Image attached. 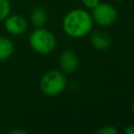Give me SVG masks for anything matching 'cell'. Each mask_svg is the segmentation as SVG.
I'll use <instances>...</instances> for the list:
<instances>
[{
    "label": "cell",
    "mask_w": 134,
    "mask_h": 134,
    "mask_svg": "<svg viewBox=\"0 0 134 134\" xmlns=\"http://www.w3.org/2000/svg\"><path fill=\"white\" fill-rule=\"evenodd\" d=\"M63 29L71 38H82L92 29V17L81 8L70 10L63 19Z\"/></svg>",
    "instance_id": "obj_1"
},
{
    "label": "cell",
    "mask_w": 134,
    "mask_h": 134,
    "mask_svg": "<svg viewBox=\"0 0 134 134\" xmlns=\"http://www.w3.org/2000/svg\"><path fill=\"white\" fill-rule=\"evenodd\" d=\"M92 20L100 26H110L117 19V12L109 3H98L92 8Z\"/></svg>",
    "instance_id": "obj_4"
},
{
    "label": "cell",
    "mask_w": 134,
    "mask_h": 134,
    "mask_svg": "<svg viewBox=\"0 0 134 134\" xmlns=\"http://www.w3.org/2000/svg\"><path fill=\"white\" fill-rule=\"evenodd\" d=\"M115 1H118V2H121V1H124V0H115Z\"/></svg>",
    "instance_id": "obj_16"
},
{
    "label": "cell",
    "mask_w": 134,
    "mask_h": 134,
    "mask_svg": "<svg viewBox=\"0 0 134 134\" xmlns=\"http://www.w3.org/2000/svg\"><path fill=\"white\" fill-rule=\"evenodd\" d=\"M82 2L87 8H91L92 9L99 3V0H82Z\"/></svg>",
    "instance_id": "obj_12"
},
{
    "label": "cell",
    "mask_w": 134,
    "mask_h": 134,
    "mask_svg": "<svg viewBox=\"0 0 134 134\" xmlns=\"http://www.w3.org/2000/svg\"><path fill=\"white\" fill-rule=\"evenodd\" d=\"M4 29L12 36H21L27 29V21L26 19L18 14H9L4 20Z\"/></svg>",
    "instance_id": "obj_5"
},
{
    "label": "cell",
    "mask_w": 134,
    "mask_h": 134,
    "mask_svg": "<svg viewBox=\"0 0 134 134\" xmlns=\"http://www.w3.org/2000/svg\"><path fill=\"white\" fill-rule=\"evenodd\" d=\"M67 79L59 70H48L40 80V89L47 96H55L63 92L66 88Z\"/></svg>",
    "instance_id": "obj_3"
},
{
    "label": "cell",
    "mask_w": 134,
    "mask_h": 134,
    "mask_svg": "<svg viewBox=\"0 0 134 134\" xmlns=\"http://www.w3.org/2000/svg\"><path fill=\"white\" fill-rule=\"evenodd\" d=\"M59 64L61 69L66 73L74 72L79 67V59L75 52L72 50H64L59 58Z\"/></svg>",
    "instance_id": "obj_6"
},
{
    "label": "cell",
    "mask_w": 134,
    "mask_h": 134,
    "mask_svg": "<svg viewBox=\"0 0 134 134\" xmlns=\"http://www.w3.org/2000/svg\"><path fill=\"white\" fill-rule=\"evenodd\" d=\"M10 14V2L8 0H0V21H3Z\"/></svg>",
    "instance_id": "obj_10"
},
{
    "label": "cell",
    "mask_w": 134,
    "mask_h": 134,
    "mask_svg": "<svg viewBox=\"0 0 134 134\" xmlns=\"http://www.w3.org/2000/svg\"><path fill=\"white\" fill-rule=\"evenodd\" d=\"M132 110H133V113H134V100H133V104H132Z\"/></svg>",
    "instance_id": "obj_15"
},
{
    "label": "cell",
    "mask_w": 134,
    "mask_h": 134,
    "mask_svg": "<svg viewBox=\"0 0 134 134\" xmlns=\"http://www.w3.org/2000/svg\"><path fill=\"white\" fill-rule=\"evenodd\" d=\"M91 45L97 50H106L111 45V38L104 31H95L90 38Z\"/></svg>",
    "instance_id": "obj_7"
},
{
    "label": "cell",
    "mask_w": 134,
    "mask_h": 134,
    "mask_svg": "<svg viewBox=\"0 0 134 134\" xmlns=\"http://www.w3.org/2000/svg\"><path fill=\"white\" fill-rule=\"evenodd\" d=\"M15 51V44L10 38L0 36V62L8 60Z\"/></svg>",
    "instance_id": "obj_8"
},
{
    "label": "cell",
    "mask_w": 134,
    "mask_h": 134,
    "mask_svg": "<svg viewBox=\"0 0 134 134\" xmlns=\"http://www.w3.org/2000/svg\"><path fill=\"white\" fill-rule=\"evenodd\" d=\"M29 18H30L31 24L36 28L43 27L45 25V23L47 22V12L42 6L34 7L32 10L30 12V17Z\"/></svg>",
    "instance_id": "obj_9"
},
{
    "label": "cell",
    "mask_w": 134,
    "mask_h": 134,
    "mask_svg": "<svg viewBox=\"0 0 134 134\" xmlns=\"http://www.w3.org/2000/svg\"><path fill=\"white\" fill-rule=\"evenodd\" d=\"M117 129L113 126H104L96 133L97 134H117Z\"/></svg>",
    "instance_id": "obj_11"
},
{
    "label": "cell",
    "mask_w": 134,
    "mask_h": 134,
    "mask_svg": "<svg viewBox=\"0 0 134 134\" xmlns=\"http://www.w3.org/2000/svg\"><path fill=\"white\" fill-rule=\"evenodd\" d=\"M28 42L31 49L39 54H48L57 46L54 35L44 27H38L32 30L29 35Z\"/></svg>",
    "instance_id": "obj_2"
},
{
    "label": "cell",
    "mask_w": 134,
    "mask_h": 134,
    "mask_svg": "<svg viewBox=\"0 0 134 134\" xmlns=\"http://www.w3.org/2000/svg\"><path fill=\"white\" fill-rule=\"evenodd\" d=\"M9 133H12V134H26L27 132L24 130H21V129H13L9 131Z\"/></svg>",
    "instance_id": "obj_13"
},
{
    "label": "cell",
    "mask_w": 134,
    "mask_h": 134,
    "mask_svg": "<svg viewBox=\"0 0 134 134\" xmlns=\"http://www.w3.org/2000/svg\"><path fill=\"white\" fill-rule=\"evenodd\" d=\"M125 133L127 134H134V125H130L125 129Z\"/></svg>",
    "instance_id": "obj_14"
}]
</instances>
